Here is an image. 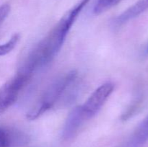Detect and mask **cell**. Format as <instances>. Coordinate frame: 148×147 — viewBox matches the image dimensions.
<instances>
[{
    "instance_id": "cell-2",
    "label": "cell",
    "mask_w": 148,
    "mask_h": 147,
    "mask_svg": "<svg viewBox=\"0 0 148 147\" xmlns=\"http://www.w3.org/2000/svg\"><path fill=\"white\" fill-rule=\"evenodd\" d=\"M77 74L70 71L56 78L49 85L33 108L27 112V118L36 120L66 97L69 89L77 79Z\"/></svg>"
},
{
    "instance_id": "cell-5",
    "label": "cell",
    "mask_w": 148,
    "mask_h": 147,
    "mask_svg": "<svg viewBox=\"0 0 148 147\" xmlns=\"http://www.w3.org/2000/svg\"><path fill=\"white\" fill-rule=\"evenodd\" d=\"M85 121L86 119L82 114L80 106L74 108L69 114L65 122L62 134L64 138L69 139L72 138Z\"/></svg>"
},
{
    "instance_id": "cell-7",
    "label": "cell",
    "mask_w": 148,
    "mask_h": 147,
    "mask_svg": "<svg viewBox=\"0 0 148 147\" xmlns=\"http://www.w3.org/2000/svg\"><path fill=\"white\" fill-rule=\"evenodd\" d=\"M148 141V115L134 131L128 147H141Z\"/></svg>"
},
{
    "instance_id": "cell-10",
    "label": "cell",
    "mask_w": 148,
    "mask_h": 147,
    "mask_svg": "<svg viewBox=\"0 0 148 147\" xmlns=\"http://www.w3.org/2000/svg\"><path fill=\"white\" fill-rule=\"evenodd\" d=\"M14 135L11 132L0 127V147H11Z\"/></svg>"
},
{
    "instance_id": "cell-6",
    "label": "cell",
    "mask_w": 148,
    "mask_h": 147,
    "mask_svg": "<svg viewBox=\"0 0 148 147\" xmlns=\"http://www.w3.org/2000/svg\"><path fill=\"white\" fill-rule=\"evenodd\" d=\"M148 9V0H138L133 5L123 12L116 19V22L118 24H122L145 12Z\"/></svg>"
},
{
    "instance_id": "cell-12",
    "label": "cell",
    "mask_w": 148,
    "mask_h": 147,
    "mask_svg": "<svg viewBox=\"0 0 148 147\" xmlns=\"http://www.w3.org/2000/svg\"><path fill=\"white\" fill-rule=\"evenodd\" d=\"M147 51L148 52V46H147Z\"/></svg>"
},
{
    "instance_id": "cell-1",
    "label": "cell",
    "mask_w": 148,
    "mask_h": 147,
    "mask_svg": "<svg viewBox=\"0 0 148 147\" xmlns=\"http://www.w3.org/2000/svg\"><path fill=\"white\" fill-rule=\"evenodd\" d=\"M90 0H80L63 16L50 33L34 48L21 68L33 74L35 71L53 60L62 48L78 15Z\"/></svg>"
},
{
    "instance_id": "cell-4",
    "label": "cell",
    "mask_w": 148,
    "mask_h": 147,
    "mask_svg": "<svg viewBox=\"0 0 148 147\" xmlns=\"http://www.w3.org/2000/svg\"><path fill=\"white\" fill-rule=\"evenodd\" d=\"M114 89V84L111 82L103 84L94 91L83 105H79L86 120L92 118L99 112Z\"/></svg>"
},
{
    "instance_id": "cell-11",
    "label": "cell",
    "mask_w": 148,
    "mask_h": 147,
    "mask_svg": "<svg viewBox=\"0 0 148 147\" xmlns=\"http://www.w3.org/2000/svg\"><path fill=\"white\" fill-rule=\"evenodd\" d=\"M10 12V6L8 4H4L0 6V25L4 22Z\"/></svg>"
},
{
    "instance_id": "cell-3",
    "label": "cell",
    "mask_w": 148,
    "mask_h": 147,
    "mask_svg": "<svg viewBox=\"0 0 148 147\" xmlns=\"http://www.w3.org/2000/svg\"><path fill=\"white\" fill-rule=\"evenodd\" d=\"M32 75L20 69L17 74L0 87V115L17 101L20 92Z\"/></svg>"
},
{
    "instance_id": "cell-9",
    "label": "cell",
    "mask_w": 148,
    "mask_h": 147,
    "mask_svg": "<svg viewBox=\"0 0 148 147\" xmlns=\"http://www.w3.org/2000/svg\"><path fill=\"white\" fill-rule=\"evenodd\" d=\"M119 1L120 0H98L94 7V13L96 14H101V13L105 12L106 10L114 7Z\"/></svg>"
},
{
    "instance_id": "cell-8",
    "label": "cell",
    "mask_w": 148,
    "mask_h": 147,
    "mask_svg": "<svg viewBox=\"0 0 148 147\" xmlns=\"http://www.w3.org/2000/svg\"><path fill=\"white\" fill-rule=\"evenodd\" d=\"M19 40H20V35L15 33L10 37L8 41L3 44H0V56H4L11 52L17 44Z\"/></svg>"
}]
</instances>
